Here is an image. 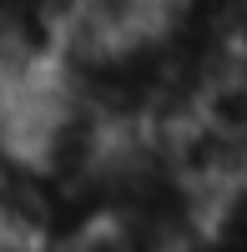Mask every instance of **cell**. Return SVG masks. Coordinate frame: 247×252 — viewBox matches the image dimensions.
I'll return each instance as SVG.
<instances>
[{"label": "cell", "mask_w": 247, "mask_h": 252, "mask_svg": "<svg viewBox=\"0 0 247 252\" xmlns=\"http://www.w3.org/2000/svg\"><path fill=\"white\" fill-rule=\"evenodd\" d=\"M161 26V5L156 0H61V31L71 40H121L136 31Z\"/></svg>", "instance_id": "cell-1"}]
</instances>
